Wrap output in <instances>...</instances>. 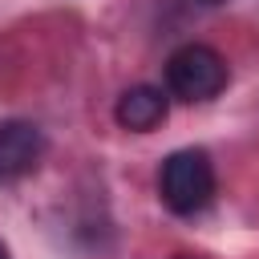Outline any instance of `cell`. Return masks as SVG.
Returning a JSON list of instances; mask_svg holds the SVG:
<instances>
[{"instance_id": "5", "label": "cell", "mask_w": 259, "mask_h": 259, "mask_svg": "<svg viewBox=\"0 0 259 259\" xmlns=\"http://www.w3.org/2000/svg\"><path fill=\"white\" fill-rule=\"evenodd\" d=\"M202 4H227V0H202Z\"/></svg>"}, {"instance_id": "3", "label": "cell", "mask_w": 259, "mask_h": 259, "mask_svg": "<svg viewBox=\"0 0 259 259\" xmlns=\"http://www.w3.org/2000/svg\"><path fill=\"white\" fill-rule=\"evenodd\" d=\"M45 154V134L32 121H0V182L32 170Z\"/></svg>"}, {"instance_id": "1", "label": "cell", "mask_w": 259, "mask_h": 259, "mask_svg": "<svg viewBox=\"0 0 259 259\" xmlns=\"http://www.w3.org/2000/svg\"><path fill=\"white\" fill-rule=\"evenodd\" d=\"M158 194L174 214H198L210 206L214 198V166L206 158V150H174L162 162L158 174Z\"/></svg>"}, {"instance_id": "2", "label": "cell", "mask_w": 259, "mask_h": 259, "mask_svg": "<svg viewBox=\"0 0 259 259\" xmlns=\"http://www.w3.org/2000/svg\"><path fill=\"white\" fill-rule=\"evenodd\" d=\"M166 89L178 101H210L227 89V61L210 45H182L166 61Z\"/></svg>"}, {"instance_id": "4", "label": "cell", "mask_w": 259, "mask_h": 259, "mask_svg": "<svg viewBox=\"0 0 259 259\" xmlns=\"http://www.w3.org/2000/svg\"><path fill=\"white\" fill-rule=\"evenodd\" d=\"M166 109H170V101H166V93H162L158 85H130V89L117 97L113 117H117V125H121V130L150 134L154 125H162V121H166Z\"/></svg>"}, {"instance_id": "6", "label": "cell", "mask_w": 259, "mask_h": 259, "mask_svg": "<svg viewBox=\"0 0 259 259\" xmlns=\"http://www.w3.org/2000/svg\"><path fill=\"white\" fill-rule=\"evenodd\" d=\"M0 259H8V251H4V243H0Z\"/></svg>"}]
</instances>
